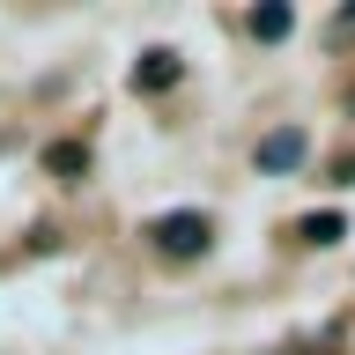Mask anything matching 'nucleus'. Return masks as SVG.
Returning a JSON list of instances; mask_svg holds the SVG:
<instances>
[{"label": "nucleus", "instance_id": "nucleus-1", "mask_svg": "<svg viewBox=\"0 0 355 355\" xmlns=\"http://www.w3.org/2000/svg\"><path fill=\"white\" fill-rule=\"evenodd\" d=\"M207 237H215V222H207V215H193V207H185V215H163V222H155V244H163L171 259H200V252H207Z\"/></svg>", "mask_w": 355, "mask_h": 355}, {"label": "nucleus", "instance_id": "nucleus-2", "mask_svg": "<svg viewBox=\"0 0 355 355\" xmlns=\"http://www.w3.org/2000/svg\"><path fill=\"white\" fill-rule=\"evenodd\" d=\"M304 155H311V133H304V126H274L259 148H252V163H259L266 178H288L296 163H304Z\"/></svg>", "mask_w": 355, "mask_h": 355}, {"label": "nucleus", "instance_id": "nucleus-3", "mask_svg": "<svg viewBox=\"0 0 355 355\" xmlns=\"http://www.w3.org/2000/svg\"><path fill=\"white\" fill-rule=\"evenodd\" d=\"M288 30H296V8H288V0H259V8H252V37H288Z\"/></svg>", "mask_w": 355, "mask_h": 355}, {"label": "nucleus", "instance_id": "nucleus-4", "mask_svg": "<svg viewBox=\"0 0 355 355\" xmlns=\"http://www.w3.org/2000/svg\"><path fill=\"white\" fill-rule=\"evenodd\" d=\"M171 82H178V60H171V52H141L133 89H141V96H155V89H171Z\"/></svg>", "mask_w": 355, "mask_h": 355}, {"label": "nucleus", "instance_id": "nucleus-5", "mask_svg": "<svg viewBox=\"0 0 355 355\" xmlns=\"http://www.w3.org/2000/svg\"><path fill=\"white\" fill-rule=\"evenodd\" d=\"M44 171H52V178H82L89 171V148H82V141H52V148H44Z\"/></svg>", "mask_w": 355, "mask_h": 355}, {"label": "nucleus", "instance_id": "nucleus-6", "mask_svg": "<svg viewBox=\"0 0 355 355\" xmlns=\"http://www.w3.org/2000/svg\"><path fill=\"white\" fill-rule=\"evenodd\" d=\"M296 237H304V244H333V237H348V222H340V215H304Z\"/></svg>", "mask_w": 355, "mask_h": 355}, {"label": "nucleus", "instance_id": "nucleus-7", "mask_svg": "<svg viewBox=\"0 0 355 355\" xmlns=\"http://www.w3.org/2000/svg\"><path fill=\"white\" fill-rule=\"evenodd\" d=\"M333 37H340V44L355 37V8H340V15H333Z\"/></svg>", "mask_w": 355, "mask_h": 355}, {"label": "nucleus", "instance_id": "nucleus-8", "mask_svg": "<svg viewBox=\"0 0 355 355\" xmlns=\"http://www.w3.org/2000/svg\"><path fill=\"white\" fill-rule=\"evenodd\" d=\"M348 111H355V96H348Z\"/></svg>", "mask_w": 355, "mask_h": 355}]
</instances>
